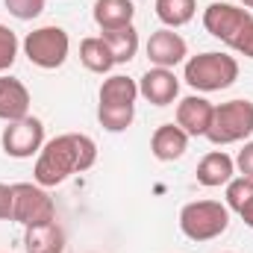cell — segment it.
I'll use <instances>...</instances> for the list:
<instances>
[{
  "label": "cell",
  "mask_w": 253,
  "mask_h": 253,
  "mask_svg": "<svg viewBox=\"0 0 253 253\" xmlns=\"http://www.w3.org/2000/svg\"><path fill=\"white\" fill-rule=\"evenodd\" d=\"M24 248H27V253H65V230L56 221L27 227Z\"/></svg>",
  "instance_id": "9a60e30c"
},
{
  "label": "cell",
  "mask_w": 253,
  "mask_h": 253,
  "mask_svg": "<svg viewBox=\"0 0 253 253\" xmlns=\"http://www.w3.org/2000/svg\"><path fill=\"white\" fill-rule=\"evenodd\" d=\"M253 21V12L245 6H233L227 0H215L203 9V27L212 39L224 42L227 47L239 39V33Z\"/></svg>",
  "instance_id": "52a82bcc"
},
{
  "label": "cell",
  "mask_w": 253,
  "mask_h": 253,
  "mask_svg": "<svg viewBox=\"0 0 253 253\" xmlns=\"http://www.w3.org/2000/svg\"><path fill=\"white\" fill-rule=\"evenodd\" d=\"M30 115V88L15 80L0 74V121H21Z\"/></svg>",
  "instance_id": "7c38bea8"
},
{
  "label": "cell",
  "mask_w": 253,
  "mask_h": 253,
  "mask_svg": "<svg viewBox=\"0 0 253 253\" xmlns=\"http://www.w3.org/2000/svg\"><path fill=\"white\" fill-rule=\"evenodd\" d=\"M251 200H253V180H248V177H233L227 183V209L242 212Z\"/></svg>",
  "instance_id": "7402d4cb"
},
{
  "label": "cell",
  "mask_w": 253,
  "mask_h": 253,
  "mask_svg": "<svg viewBox=\"0 0 253 253\" xmlns=\"http://www.w3.org/2000/svg\"><path fill=\"white\" fill-rule=\"evenodd\" d=\"M0 221H12V186L0 183Z\"/></svg>",
  "instance_id": "4316f807"
},
{
  "label": "cell",
  "mask_w": 253,
  "mask_h": 253,
  "mask_svg": "<svg viewBox=\"0 0 253 253\" xmlns=\"http://www.w3.org/2000/svg\"><path fill=\"white\" fill-rule=\"evenodd\" d=\"M97 162V144L91 135L85 132H62L50 141H44V147L39 150L33 177L39 186L53 189L62 186L68 177L88 171Z\"/></svg>",
  "instance_id": "6da1fadb"
},
{
  "label": "cell",
  "mask_w": 253,
  "mask_h": 253,
  "mask_svg": "<svg viewBox=\"0 0 253 253\" xmlns=\"http://www.w3.org/2000/svg\"><path fill=\"white\" fill-rule=\"evenodd\" d=\"M230 227V209L221 200H191L180 209V230L191 242H212Z\"/></svg>",
  "instance_id": "3957f363"
},
{
  "label": "cell",
  "mask_w": 253,
  "mask_h": 253,
  "mask_svg": "<svg viewBox=\"0 0 253 253\" xmlns=\"http://www.w3.org/2000/svg\"><path fill=\"white\" fill-rule=\"evenodd\" d=\"M212 115H215V106L203 94H189L177 103V126H183L189 132V138L206 135L212 126Z\"/></svg>",
  "instance_id": "8fae6325"
},
{
  "label": "cell",
  "mask_w": 253,
  "mask_h": 253,
  "mask_svg": "<svg viewBox=\"0 0 253 253\" xmlns=\"http://www.w3.org/2000/svg\"><path fill=\"white\" fill-rule=\"evenodd\" d=\"M183 80L189 83L194 91H203V94L224 91V88H230L239 80V62L230 53L206 50V53H197V56L186 59Z\"/></svg>",
  "instance_id": "7a4b0ae2"
},
{
  "label": "cell",
  "mask_w": 253,
  "mask_h": 253,
  "mask_svg": "<svg viewBox=\"0 0 253 253\" xmlns=\"http://www.w3.org/2000/svg\"><path fill=\"white\" fill-rule=\"evenodd\" d=\"M236 177V159L224 150H209L200 162H197V183L206 189H218L227 186Z\"/></svg>",
  "instance_id": "5bb4252c"
},
{
  "label": "cell",
  "mask_w": 253,
  "mask_h": 253,
  "mask_svg": "<svg viewBox=\"0 0 253 253\" xmlns=\"http://www.w3.org/2000/svg\"><path fill=\"white\" fill-rule=\"evenodd\" d=\"M236 171H239V177L253 180V141H245V147L239 150V156H236Z\"/></svg>",
  "instance_id": "d4e9b609"
},
{
  "label": "cell",
  "mask_w": 253,
  "mask_h": 253,
  "mask_svg": "<svg viewBox=\"0 0 253 253\" xmlns=\"http://www.w3.org/2000/svg\"><path fill=\"white\" fill-rule=\"evenodd\" d=\"M135 18L132 0H94V24L103 30H121L129 27Z\"/></svg>",
  "instance_id": "2e32d148"
},
{
  "label": "cell",
  "mask_w": 253,
  "mask_h": 253,
  "mask_svg": "<svg viewBox=\"0 0 253 253\" xmlns=\"http://www.w3.org/2000/svg\"><path fill=\"white\" fill-rule=\"evenodd\" d=\"M80 62L85 65L91 74H109L115 68L112 50H109V44L100 36H88V39L80 42Z\"/></svg>",
  "instance_id": "d6986e66"
},
{
  "label": "cell",
  "mask_w": 253,
  "mask_h": 253,
  "mask_svg": "<svg viewBox=\"0 0 253 253\" xmlns=\"http://www.w3.org/2000/svg\"><path fill=\"white\" fill-rule=\"evenodd\" d=\"M253 135V100L248 97H236V100H227L221 106H215V115H212V126L206 132V138L218 147L224 144H236V141H245Z\"/></svg>",
  "instance_id": "277c9868"
},
{
  "label": "cell",
  "mask_w": 253,
  "mask_h": 253,
  "mask_svg": "<svg viewBox=\"0 0 253 253\" xmlns=\"http://www.w3.org/2000/svg\"><path fill=\"white\" fill-rule=\"evenodd\" d=\"M24 56L36 68H44V71H56L62 68L68 53H71V39L62 27L50 24V27H39L33 33H27L24 39Z\"/></svg>",
  "instance_id": "5b68a950"
},
{
  "label": "cell",
  "mask_w": 253,
  "mask_h": 253,
  "mask_svg": "<svg viewBox=\"0 0 253 253\" xmlns=\"http://www.w3.org/2000/svg\"><path fill=\"white\" fill-rule=\"evenodd\" d=\"M138 94L153 106H168L180 94V80L171 68H147L138 80Z\"/></svg>",
  "instance_id": "30bf717a"
},
{
  "label": "cell",
  "mask_w": 253,
  "mask_h": 253,
  "mask_svg": "<svg viewBox=\"0 0 253 253\" xmlns=\"http://www.w3.org/2000/svg\"><path fill=\"white\" fill-rule=\"evenodd\" d=\"M189 150V132L177 124H162L150 135V153L159 162H174Z\"/></svg>",
  "instance_id": "4fadbf2b"
},
{
  "label": "cell",
  "mask_w": 253,
  "mask_h": 253,
  "mask_svg": "<svg viewBox=\"0 0 253 253\" xmlns=\"http://www.w3.org/2000/svg\"><path fill=\"white\" fill-rule=\"evenodd\" d=\"M239 218H242V221H245V224L253 230V200L245 206V209H242V212H239Z\"/></svg>",
  "instance_id": "83f0119b"
},
{
  "label": "cell",
  "mask_w": 253,
  "mask_h": 253,
  "mask_svg": "<svg viewBox=\"0 0 253 253\" xmlns=\"http://www.w3.org/2000/svg\"><path fill=\"white\" fill-rule=\"evenodd\" d=\"M153 9H156V18L168 30H177V27H186L191 18H194L197 0H156Z\"/></svg>",
  "instance_id": "ffe728a7"
},
{
  "label": "cell",
  "mask_w": 253,
  "mask_h": 253,
  "mask_svg": "<svg viewBox=\"0 0 253 253\" xmlns=\"http://www.w3.org/2000/svg\"><path fill=\"white\" fill-rule=\"evenodd\" d=\"M9 15H15L18 21H33L44 12V0H3Z\"/></svg>",
  "instance_id": "cb8c5ba5"
},
{
  "label": "cell",
  "mask_w": 253,
  "mask_h": 253,
  "mask_svg": "<svg viewBox=\"0 0 253 253\" xmlns=\"http://www.w3.org/2000/svg\"><path fill=\"white\" fill-rule=\"evenodd\" d=\"M144 53H147V59H150L153 68H171V71H174V65L186 62L189 44H186V39H183L180 33L162 27V30H156V33L147 39Z\"/></svg>",
  "instance_id": "9c48e42d"
},
{
  "label": "cell",
  "mask_w": 253,
  "mask_h": 253,
  "mask_svg": "<svg viewBox=\"0 0 253 253\" xmlns=\"http://www.w3.org/2000/svg\"><path fill=\"white\" fill-rule=\"evenodd\" d=\"M97 121L109 132H124L135 121V106H109V103H97Z\"/></svg>",
  "instance_id": "44dd1931"
},
{
  "label": "cell",
  "mask_w": 253,
  "mask_h": 253,
  "mask_svg": "<svg viewBox=\"0 0 253 253\" xmlns=\"http://www.w3.org/2000/svg\"><path fill=\"white\" fill-rule=\"evenodd\" d=\"M0 144H3V153L12 159H30L44 147V124L33 115L21 121H9L3 126Z\"/></svg>",
  "instance_id": "ba28073f"
},
{
  "label": "cell",
  "mask_w": 253,
  "mask_h": 253,
  "mask_svg": "<svg viewBox=\"0 0 253 253\" xmlns=\"http://www.w3.org/2000/svg\"><path fill=\"white\" fill-rule=\"evenodd\" d=\"M230 50H236V53H242V56H248V59H253V21L239 33V39L230 44Z\"/></svg>",
  "instance_id": "484cf974"
},
{
  "label": "cell",
  "mask_w": 253,
  "mask_h": 253,
  "mask_svg": "<svg viewBox=\"0 0 253 253\" xmlns=\"http://www.w3.org/2000/svg\"><path fill=\"white\" fill-rule=\"evenodd\" d=\"M135 97H138V83L124 74H112L109 80H103L97 91V100L109 106H135Z\"/></svg>",
  "instance_id": "e0dca14e"
},
{
  "label": "cell",
  "mask_w": 253,
  "mask_h": 253,
  "mask_svg": "<svg viewBox=\"0 0 253 253\" xmlns=\"http://www.w3.org/2000/svg\"><path fill=\"white\" fill-rule=\"evenodd\" d=\"M242 6H245V9H253V0H242Z\"/></svg>",
  "instance_id": "f1b7e54d"
},
{
  "label": "cell",
  "mask_w": 253,
  "mask_h": 253,
  "mask_svg": "<svg viewBox=\"0 0 253 253\" xmlns=\"http://www.w3.org/2000/svg\"><path fill=\"white\" fill-rule=\"evenodd\" d=\"M12 221H18L24 230L56 221V203L47 194V189L39 183H15L12 186Z\"/></svg>",
  "instance_id": "8992f818"
},
{
  "label": "cell",
  "mask_w": 253,
  "mask_h": 253,
  "mask_svg": "<svg viewBox=\"0 0 253 253\" xmlns=\"http://www.w3.org/2000/svg\"><path fill=\"white\" fill-rule=\"evenodd\" d=\"M18 47H21L18 36H15L6 24H0V74L9 71V68L15 65V59H18Z\"/></svg>",
  "instance_id": "603a6c76"
},
{
  "label": "cell",
  "mask_w": 253,
  "mask_h": 253,
  "mask_svg": "<svg viewBox=\"0 0 253 253\" xmlns=\"http://www.w3.org/2000/svg\"><path fill=\"white\" fill-rule=\"evenodd\" d=\"M100 39L109 44V50H112V59L115 65H126L135 59V53H138V30L129 24V27H121V30H103L100 33Z\"/></svg>",
  "instance_id": "ac0fdd59"
}]
</instances>
